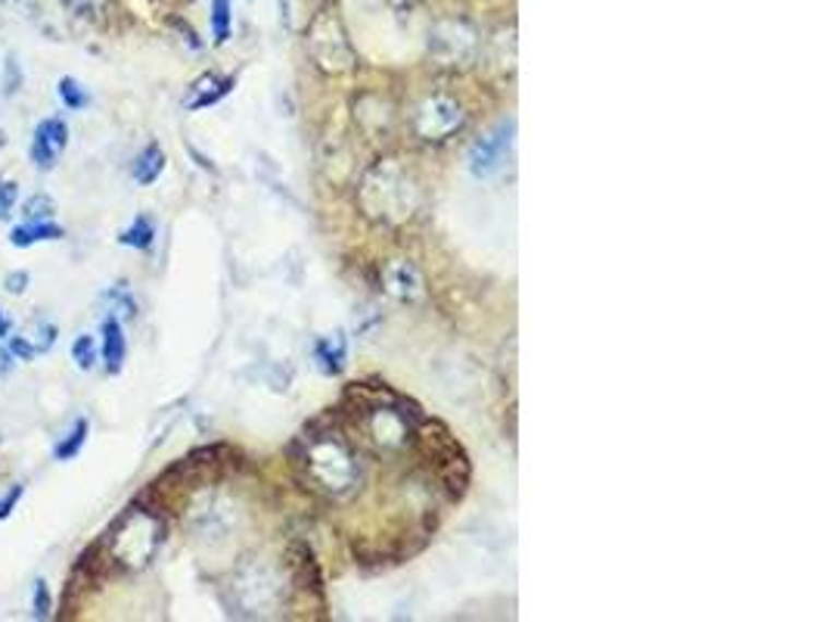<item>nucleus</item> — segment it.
Masks as SVG:
<instances>
[{"label":"nucleus","mask_w":829,"mask_h":622,"mask_svg":"<svg viewBox=\"0 0 829 622\" xmlns=\"http://www.w3.org/2000/svg\"><path fill=\"white\" fill-rule=\"evenodd\" d=\"M165 172V153H162V146L158 143H150V146H143L140 150V156L131 165V175H134V181L138 184H153L158 181V175Z\"/></svg>","instance_id":"obj_14"},{"label":"nucleus","mask_w":829,"mask_h":622,"mask_svg":"<svg viewBox=\"0 0 829 622\" xmlns=\"http://www.w3.org/2000/svg\"><path fill=\"white\" fill-rule=\"evenodd\" d=\"M308 47L315 54L317 66L327 72H348L355 66V54L345 40V32L339 28L336 16H330V13H320L315 20Z\"/></svg>","instance_id":"obj_5"},{"label":"nucleus","mask_w":829,"mask_h":622,"mask_svg":"<svg viewBox=\"0 0 829 622\" xmlns=\"http://www.w3.org/2000/svg\"><path fill=\"white\" fill-rule=\"evenodd\" d=\"M357 202L364 215L382 224H401L416 212L419 206V187L416 181L395 162H379L374 165L357 190Z\"/></svg>","instance_id":"obj_4"},{"label":"nucleus","mask_w":829,"mask_h":622,"mask_svg":"<svg viewBox=\"0 0 829 622\" xmlns=\"http://www.w3.org/2000/svg\"><path fill=\"white\" fill-rule=\"evenodd\" d=\"M69 143V125L62 119H44L38 121L35 134H32V162L38 165L40 172H50L60 153Z\"/></svg>","instance_id":"obj_9"},{"label":"nucleus","mask_w":829,"mask_h":622,"mask_svg":"<svg viewBox=\"0 0 829 622\" xmlns=\"http://www.w3.org/2000/svg\"><path fill=\"white\" fill-rule=\"evenodd\" d=\"M99 355L106 362V371L109 374H119L125 367V355H128V342H125V330L116 315H109L103 321V345H99Z\"/></svg>","instance_id":"obj_11"},{"label":"nucleus","mask_w":829,"mask_h":622,"mask_svg":"<svg viewBox=\"0 0 829 622\" xmlns=\"http://www.w3.org/2000/svg\"><path fill=\"white\" fill-rule=\"evenodd\" d=\"M16 200H20V187H16V181H0V221H7L13 215Z\"/></svg>","instance_id":"obj_24"},{"label":"nucleus","mask_w":829,"mask_h":622,"mask_svg":"<svg viewBox=\"0 0 829 622\" xmlns=\"http://www.w3.org/2000/svg\"><path fill=\"white\" fill-rule=\"evenodd\" d=\"M230 22H234L230 0H212V32H215V44H224V40L230 38Z\"/></svg>","instance_id":"obj_19"},{"label":"nucleus","mask_w":829,"mask_h":622,"mask_svg":"<svg viewBox=\"0 0 829 622\" xmlns=\"http://www.w3.org/2000/svg\"><path fill=\"white\" fill-rule=\"evenodd\" d=\"M513 131L516 121L507 119L500 125H494L492 131L485 138H478L470 150V168H473L475 178H492L504 168V162L510 156V146H513Z\"/></svg>","instance_id":"obj_8"},{"label":"nucleus","mask_w":829,"mask_h":622,"mask_svg":"<svg viewBox=\"0 0 829 622\" xmlns=\"http://www.w3.org/2000/svg\"><path fill=\"white\" fill-rule=\"evenodd\" d=\"M28 271H13V274H7V281H3V286H7V293H13V296H20V293H25L28 290Z\"/></svg>","instance_id":"obj_26"},{"label":"nucleus","mask_w":829,"mask_h":622,"mask_svg":"<svg viewBox=\"0 0 829 622\" xmlns=\"http://www.w3.org/2000/svg\"><path fill=\"white\" fill-rule=\"evenodd\" d=\"M22 69L20 60H16V54H10L7 62H3V79H0V87H3V97H16L22 87Z\"/></svg>","instance_id":"obj_22"},{"label":"nucleus","mask_w":829,"mask_h":622,"mask_svg":"<svg viewBox=\"0 0 829 622\" xmlns=\"http://www.w3.org/2000/svg\"><path fill=\"white\" fill-rule=\"evenodd\" d=\"M72 359H75L81 371H91L97 364V342H94V337L81 333L79 340L72 342Z\"/></svg>","instance_id":"obj_21"},{"label":"nucleus","mask_w":829,"mask_h":622,"mask_svg":"<svg viewBox=\"0 0 829 622\" xmlns=\"http://www.w3.org/2000/svg\"><path fill=\"white\" fill-rule=\"evenodd\" d=\"M32 607H35V620H50L54 598H50V585L44 583V579L35 583V598H32Z\"/></svg>","instance_id":"obj_23"},{"label":"nucleus","mask_w":829,"mask_h":622,"mask_svg":"<svg viewBox=\"0 0 829 622\" xmlns=\"http://www.w3.org/2000/svg\"><path fill=\"white\" fill-rule=\"evenodd\" d=\"M87 421L84 418H79V421L72 423V430L62 436L60 442H57V448H54V455H57V461H72L75 455H79L81 448H84V442H87Z\"/></svg>","instance_id":"obj_16"},{"label":"nucleus","mask_w":829,"mask_h":622,"mask_svg":"<svg viewBox=\"0 0 829 622\" xmlns=\"http://www.w3.org/2000/svg\"><path fill=\"white\" fill-rule=\"evenodd\" d=\"M463 121H466L463 106L451 101V97L438 94V97H429V101L419 103V109H416L414 116V131L423 141L441 143L448 141L451 134H457L463 128Z\"/></svg>","instance_id":"obj_6"},{"label":"nucleus","mask_w":829,"mask_h":622,"mask_svg":"<svg viewBox=\"0 0 829 622\" xmlns=\"http://www.w3.org/2000/svg\"><path fill=\"white\" fill-rule=\"evenodd\" d=\"M54 212H57V202L50 200L47 193H35V197H28L25 206H22L25 221H50L54 219Z\"/></svg>","instance_id":"obj_20"},{"label":"nucleus","mask_w":829,"mask_h":622,"mask_svg":"<svg viewBox=\"0 0 829 622\" xmlns=\"http://www.w3.org/2000/svg\"><path fill=\"white\" fill-rule=\"evenodd\" d=\"M386 290L401 302L423 300V278L411 261L398 259L386 268Z\"/></svg>","instance_id":"obj_10"},{"label":"nucleus","mask_w":829,"mask_h":622,"mask_svg":"<svg viewBox=\"0 0 829 622\" xmlns=\"http://www.w3.org/2000/svg\"><path fill=\"white\" fill-rule=\"evenodd\" d=\"M296 470L311 492L348 498L360 485V463L348 436L336 426H311L298 439Z\"/></svg>","instance_id":"obj_2"},{"label":"nucleus","mask_w":829,"mask_h":622,"mask_svg":"<svg viewBox=\"0 0 829 622\" xmlns=\"http://www.w3.org/2000/svg\"><path fill=\"white\" fill-rule=\"evenodd\" d=\"M239 603L246 607V613L264 617L268 610H274L283 601V583L280 576L271 573L268 566H249L237 576Z\"/></svg>","instance_id":"obj_7"},{"label":"nucleus","mask_w":829,"mask_h":622,"mask_svg":"<svg viewBox=\"0 0 829 622\" xmlns=\"http://www.w3.org/2000/svg\"><path fill=\"white\" fill-rule=\"evenodd\" d=\"M156 240V224L146 219V215H138L131 227H125L119 234L121 246H131V249H150Z\"/></svg>","instance_id":"obj_15"},{"label":"nucleus","mask_w":829,"mask_h":622,"mask_svg":"<svg viewBox=\"0 0 829 622\" xmlns=\"http://www.w3.org/2000/svg\"><path fill=\"white\" fill-rule=\"evenodd\" d=\"M345 414L357 433L360 445H367L376 455H398L404 451L416 436V411L395 396L386 383L367 386L355 383L345 392Z\"/></svg>","instance_id":"obj_1"},{"label":"nucleus","mask_w":829,"mask_h":622,"mask_svg":"<svg viewBox=\"0 0 829 622\" xmlns=\"http://www.w3.org/2000/svg\"><path fill=\"white\" fill-rule=\"evenodd\" d=\"M10 330H13V321L0 312V340H7V337H10Z\"/></svg>","instance_id":"obj_28"},{"label":"nucleus","mask_w":829,"mask_h":622,"mask_svg":"<svg viewBox=\"0 0 829 622\" xmlns=\"http://www.w3.org/2000/svg\"><path fill=\"white\" fill-rule=\"evenodd\" d=\"M22 495H25V485H13V489L7 492V498L0 502V520H7V517L13 514V507L22 502Z\"/></svg>","instance_id":"obj_25"},{"label":"nucleus","mask_w":829,"mask_h":622,"mask_svg":"<svg viewBox=\"0 0 829 622\" xmlns=\"http://www.w3.org/2000/svg\"><path fill=\"white\" fill-rule=\"evenodd\" d=\"M66 231H62L57 221H22L10 231V243L16 249H28V246H38V243L47 240H62Z\"/></svg>","instance_id":"obj_12"},{"label":"nucleus","mask_w":829,"mask_h":622,"mask_svg":"<svg viewBox=\"0 0 829 622\" xmlns=\"http://www.w3.org/2000/svg\"><path fill=\"white\" fill-rule=\"evenodd\" d=\"M317 359H320V367L327 374H336L345 364V340L336 337V340H320L317 342Z\"/></svg>","instance_id":"obj_17"},{"label":"nucleus","mask_w":829,"mask_h":622,"mask_svg":"<svg viewBox=\"0 0 829 622\" xmlns=\"http://www.w3.org/2000/svg\"><path fill=\"white\" fill-rule=\"evenodd\" d=\"M165 526L158 520L150 507H128L119 520L109 526V532L103 536V542L94 544V551L99 554V561L116 570H140L153 561L156 548L162 544Z\"/></svg>","instance_id":"obj_3"},{"label":"nucleus","mask_w":829,"mask_h":622,"mask_svg":"<svg viewBox=\"0 0 829 622\" xmlns=\"http://www.w3.org/2000/svg\"><path fill=\"white\" fill-rule=\"evenodd\" d=\"M234 87V79H217V75H202V79L193 84V94L187 97V109H205V106H215L221 97H227Z\"/></svg>","instance_id":"obj_13"},{"label":"nucleus","mask_w":829,"mask_h":622,"mask_svg":"<svg viewBox=\"0 0 829 622\" xmlns=\"http://www.w3.org/2000/svg\"><path fill=\"white\" fill-rule=\"evenodd\" d=\"M60 101L66 109H72V113H81L84 106H91V94L81 87V81H75L72 75H66V79H60Z\"/></svg>","instance_id":"obj_18"},{"label":"nucleus","mask_w":829,"mask_h":622,"mask_svg":"<svg viewBox=\"0 0 829 622\" xmlns=\"http://www.w3.org/2000/svg\"><path fill=\"white\" fill-rule=\"evenodd\" d=\"M66 3L79 13H94L97 7H103V0H66Z\"/></svg>","instance_id":"obj_27"}]
</instances>
